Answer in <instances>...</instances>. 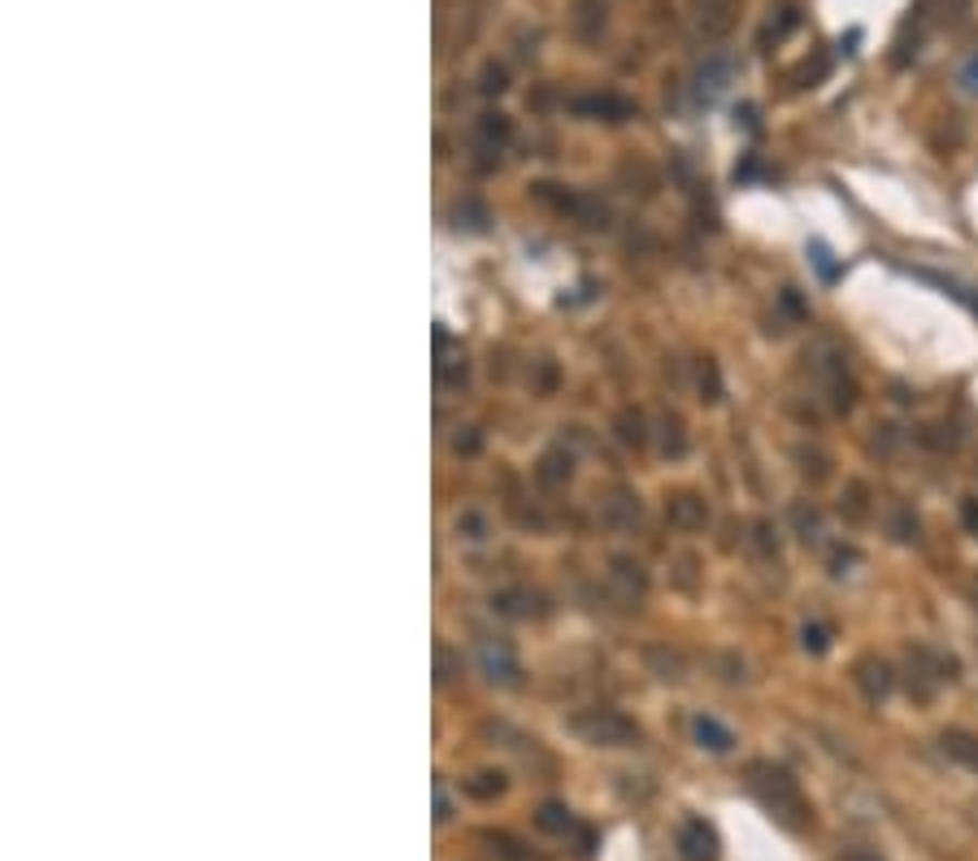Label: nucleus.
<instances>
[{
	"mask_svg": "<svg viewBox=\"0 0 978 861\" xmlns=\"http://www.w3.org/2000/svg\"><path fill=\"white\" fill-rule=\"evenodd\" d=\"M656 430H661V452H665V457H682V452H687V430H682L678 413H665V417L656 422Z\"/></svg>",
	"mask_w": 978,
	"mask_h": 861,
	"instance_id": "22",
	"label": "nucleus"
},
{
	"mask_svg": "<svg viewBox=\"0 0 978 861\" xmlns=\"http://www.w3.org/2000/svg\"><path fill=\"white\" fill-rule=\"evenodd\" d=\"M435 818H439V822H448V818H452V804H448V791H443V783H439V778H435Z\"/></svg>",
	"mask_w": 978,
	"mask_h": 861,
	"instance_id": "34",
	"label": "nucleus"
},
{
	"mask_svg": "<svg viewBox=\"0 0 978 861\" xmlns=\"http://www.w3.org/2000/svg\"><path fill=\"white\" fill-rule=\"evenodd\" d=\"M695 378H700V391H704V400H717V396H722V378H717V365H713L709 357H700V365H695Z\"/></svg>",
	"mask_w": 978,
	"mask_h": 861,
	"instance_id": "28",
	"label": "nucleus"
},
{
	"mask_svg": "<svg viewBox=\"0 0 978 861\" xmlns=\"http://www.w3.org/2000/svg\"><path fill=\"white\" fill-rule=\"evenodd\" d=\"M795 26H800V9H795L791 0H782V4H774V9H769V17H765V26H761L756 43H761V48H774V43H782Z\"/></svg>",
	"mask_w": 978,
	"mask_h": 861,
	"instance_id": "13",
	"label": "nucleus"
},
{
	"mask_svg": "<svg viewBox=\"0 0 978 861\" xmlns=\"http://www.w3.org/2000/svg\"><path fill=\"white\" fill-rule=\"evenodd\" d=\"M509 135H513V122H509L504 113H482V117H478V144H482L487 152H500V148L509 144Z\"/></svg>",
	"mask_w": 978,
	"mask_h": 861,
	"instance_id": "19",
	"label": "nucleus"
},
{
	"mask_svg": "<svg viewBox=\"0 0 978 861\" xmlns=\"http://www.w3.org/2000/svg\"><path fill=\"white\" fill-rule=\"evenodd\" d=\"M748 791L756 796V804L787 831H808L813 826V809L800 791V783L791 778V770L774 765V761H752L748 765Z\"/></svg>",
	"mask_w": 978,
	"mask_h": 861,
	"instance_id": "1",
	"label": "nucleus"
},
{
	"mask_svg": "<svg viewBox=\"0 0 978 861\" xmlns=\"http://www.w3.org/2000/svg\"><path fill=\"white\" fill-rule=\"evenodd\" d=\"M691 739H695L700 748H709V752H730V748H735L730 726H722V722L709 718V713H695V718H691Z\"/></svg>",
	"mask_w": 978,
	"mask_h": 861,
	"instance_id": "16",
	"label": "nucleus"
},
{
	"mask_svg": "<svg viewBox=\"0 0 978 861\" xmlns=\"http://www.w3.org/2000/svg\"><path fill=\"white\" fill-rule=\"evenodd\" d=\"M852 678H856V687L865 691V700H887L891 696V683H895V674H891V665L882 661V657H861L856 665H852Z\"/></svg>",
	"mask_w": 978,
	"mask_h": 861,
	"instance_id": "11",
	"label": "nucleus"
},
{
	"mask_svg": "<svg viewBox=\"0 0 978 861\" xmlns=\"http://www.w3.org/2000/svg\"><path fill=\"white\" fill-rule=\"evenodd\" d=\"M474 657H478V670L487 674V683H496V687H517L522 683V661H517V652H513L509 639L482 635L478 648H474Z\"/></svg>",
	"mask_w": 978,
	"mask_h": 861,
	"instance_id": "5",
	"label": "nucleus"
},
{
	"mask_svg": "<svg viewBox=\"0 0 978 861\" xmlns=\"http://www.w3.org/2000/svg\"><path fill=\"white\" fill-rule=\"evenodd\" d=\"M574 735L582 744H595V748H626V744H639V726L617 713V709H582L569 718Z\"/></svg>",
	"mask_w": 978,
	"mask_h": 861,
	"instance_id": "2",
	"label": "nucleus"
},
{
	"mask_svg": "<svg viewBox=\"0 0 978 861\" xmlns=\"http://www.w3.org/2000/svg\"><path fill=\"white\" fill-rule=\"evenodd\" d=\"M535 822H539L548 835H556V839H578V852H582V857L591 852V831H582L565 804H552V800H548V804H539Z\"/></svg>",
	"mask_w": 978,
	"mask_h": 861,
	"instance_id": "9",
	"label": "nucleus"
},
{
	"mask_svg": "<svg viewBox=\"0 0 978 861\" xmlns=\"http://www.w3.org/2000/svg\"><path fill=\"white\" fill-rule=\"evenodd\" d=\"M956 78H961V87H965V91H974V96H978V52L961 65V74H956Z\"/></svg>",
	"mask_w": 978,
	"mask_h": 861,
	"instance_id": "31",
	"label": "nucleus"
},
{
	"mask_svg": "<svg viewBox=\"0 0 978 861\" xmlns=\"http://www.w3.org/2000/svg\"><path fill=\"white\" fill-rule=\"evenodd\" d=\"M617 439H622L626 448H643V444H648V422H643V413L622 409V413H617Z\"/></svg>",
	"mask_w": 978,
	"mask_h": 861,
	"instance_id": "21",
	"label": "nucleus"
},
{
	"mask_svg": "<svg viewBox=\"0 0 978 861\" xmlns=\"http://www.w3.org/2000/svg\"><path fill=\"white\" fill-rule=\"evenodd\" d=\"M600 513H604V522H609V526L626 531V526H635V522H639V500H635L626 487H613V491L604 496Z\"/></svg>",
	"mask_w": 978,
	"mask_h": 861,
	"instance_id": "17",
	"label": "nucleus"
},
{
	"mask_svg": "<svg viewBox=\"0 0 978 861\" xmlns=\"http://www.w3.org/2000/svg\"><path fill=\"white\" fill-rule=\"evenodd\" d=\"M674 844H678V857H682V861H717V857H722L717 831H713V822H704V818H682Z\"/></svg>",
	"mask_w": 978,
	"mask_h": 861,
	"instance_id": "6",
	"label": "nucleus"
},
{
	"mask_svg": "<svg viewBox=\"0 0 978 861\" xmlns=\"http://www.w3.org/2000/svg\"><path fill=\"white\" fill-rule=\"evenodd\" d=\"M739 4L743 0H691V17H695V30L704 39H722L735 30L739 22Z\"/></svg>",
	"mask_w": 978,
	"mask_h": 861,
	"instance_id": "7",
	"label": "nucleus"
},
{
	"mask_svg": "<svg viewBox=\"0 0 978 861\" xmlns=\"http://www.w3.org/2000/svg\"><path fill=\"white\" fill-rule=\"evenodd\" d=\"M839 861H882L878 852H869V848H843V857Z\"/></svg>",
	"mask_w": 978,
	"mask_h": 861,
	"instance_id": "35",
	"label": "nucleus"
},
{
	"mask_svg": "<svg viewBox=\"0 0 978 861\" xmlns=\"http://www.w3.org/2000/svg\"><path fill=\"white\" fill-rule=\"evenodd\" d=\"M665 517H669V526H678V531H700V526L709 522V504H704V496H695V491H678V496L665 500Z\"/></svg>",
	"mask_w": 978,
	"mask_h": 861,
	"instance_id": "12",
	"label": "nucleus"
},
{
	"mask_svg": "<svg viewBox=\"0 0 978 861\" xmlns=\"http://www.w3.org/2000/svg\"><path fill=\"white\" fill-rule=\"evenodd\" d=\"M800 639H804V648H808V652H826V648H830V631H826L822 622H804Z\"/></svg>",
	"mask_w": 978,
	"mask_h": 861,
	"instance_id": "29",
	"label": "nucleus"
},
{
	"mask_svg": "<svg viewBox=\"0 0 978 861\" xmlns=\"http://www.w3.org/2000/svg\"><path fill=\"white\" fill-rule=\"evenodd\" d=\"M808 252H813V265H817V270H822V278H835V261H830V252H826V248H822V244H813V248H808Z\"/></svg>",
	"mask_w": 978,
	"mask_h": 861,
	"instance_id": "32",
	"label": "nucleus"
},
{
	"mask_svg": "<svg viewBox=\"0 0 978 861\" xmlns=\"http://www.w3.org/2000/svg\"><path fill=\"white\" fill-rule=\"evenodd\" d=\"M939 9H943V17H961L969 9V0H939Z\"/></svg>",
	"mask_w": 978,
	"mask_h": 861,
	"instance_id": "36",
	"label": "nucleus"
},
{
	"mask_svg": "<svg viewBox=\"0 0 978 861\" xmlns=\"http://www.w3.org/2000/svg\"><path fill=\"white\" fill-rule=\"evenodd\" d=\"M939 748H943V757H948V761H956V765H965V770H974V774H978V735H974V731L952 726V731H943V735H939Z\"/></svg>",
	"mask_w": 978,
	"mask_h": 861,
	"instance_id": "14",
	"label": "nucleus"
},
{
	"mask_svg": "<svg viewBox=\"0 0 978 861\" xmlns=\"http://www.w3.org/2000/svg\"><path fill=\"white\" fill-rule=\"evenodd\" d=\"M726 87V61H709L704 70H700V83H695V91L709 100V96H717Z\"/></svg>",
	"mask_w": 978,
	"mask_h": 861,
	"instance_id": "26",
	"label": "nucleus"
},
{
	"mask_svg": "<svg viewBox=\"0 0 978 861\" xmlns=\"http://www.w3.org/2000/svg\"><path fill=\"white\" fill-rule=\"evenodd\" d=\"M791 522H795V531H800V539H804V544H822V517H817V509H813V504H804V500H800V504L791 509Z\"/></svg>",
	"mask_w": 978,
	"mask_h": 861,
	"instance_id": "24",
	"label": "nucleus"
},
{
	"mask_svg": "<svg viewBox=\"0 0 978 861\" xmlns=\"http://www.w3.org/2000/svg\"><path fill=\"white\" fill-rule=\"evenodd\" d=\"M609 587H613V596H617L622 604H635V600H643V591H648V574H643L639 561L613 557V561H609Z\"/></svg>",
	"mask_w": 978,
	"mask_h": 861,
	"instance_id": "8",
	"label": "nucleus"
},
{
	"mask_svg": "<svg viewBox=\"0 0 978 861\" xmlns=\"http://www.w3.org/2000/svg\"><path fill=\"white\" fill-rule=\"evenodd\" d=\"M956 678V661L948 657V652H939V648H926V644H917V648H908V696L913 700H930L943 683H952Z\"/></svg>",
	"mask_w": 978,
	"mask_h": 861,
	"instance_id": "3",
	"label": "nucleus"
},
{
	"mask_svg": "<svg viewBox=\"0 0 978 861\" xmlns=\"http://www.w3.org/2000/svg\"><path fill=\"white\" fill-rule=\"evenodd\" d=\"M961 526L978 539V496H965V500H961Z\"/></svg>",
	"mask_w": 978,
	"mask_h": 861,
	"instance_id": "30",
	"label": "nucleus"
},
{
	"mask_svg": "<svg viewBox=\"0 0 978 861\" xmlns=\"http://www.w3.org/2000/svg\"><path fill=\"white\" fill-rule=\"evenodd\" d=\"M574 109H578L582 117H600V122H626V117H635V100H626V96H617V91H591V96H578Z\"/></svg>",
	"mask_w": 978,
	"mask_h": 861,
	"instance_id": "10",
	"label": "nucleus"
},
{
	"mask_svg": "<svg viewBox=\"0 0 978 861\" xmlns=\"http://www.w3.org/2000/svg\"><path fill=\"white\" fill-rule=\"evenodd\" d=\"M496 609L504 617H530V613H539V596L526 591V587H509V591L496 596Z\"/></svg>",
	"mask_w": 978,
	"mask_h": 861,
	"instance_id": "20",
	"label": "nucleus"
},
{
	"mask_svg": "<svg viewBox=\"0 0 978 861\" xmlns=\"http://www.w3.org/2000/svg\"><path fill=\"white\" fill-rule=\"evenodd\" d=\"M756 548L769 557V552H778V539H774V531L765 526V522H756Z\"/></svg>",
	"mask_w": 978,
	"mask_h": 861,
	"instance_id": "33",
	"label": "nucleus"
},
{
	"mask_svg": "<svg viewBox=\"0 0 978 861\" xmlns=\"http://www.w3.org/2000/svg\"><path fill=\"white\" fill-rule=\"evenodd\" d=\"M813 370H817V378H822V391H826L830 409L848 413V409H852V400H856V383H852V374H848L843 357H839L830 344H822V348L813 352Z\"/></svg>",
	"mask_w": 978,
	"mask_h": 861,
	"instance_id": "4",
	"label": "nucleus"
},
{
	"mask_svg": "<svg viewBox=\"0 0 978 861\" xmlns=\"http://www.w3.org/2000/svg\"><path fill=\"white\" fill-rule=\"evenodd\" d=\"M887 531H891V539H900V544H908V539H917V517L908 513V509H900V504H891V513H887Z\"/></svg>",
	"mask_w": 978,
	"mask_h": 861,
	"instance_id": "25",
	"label": "nucleus"
},
{
	"mask_svg": "<svg viewBox=\"0 0 978 861\" xmlns=\"http://www.w3.org/2000/svg\"><path fill=\"white\" fill-rule=\"evenodd\" d=\"M869 491H865V483H848L843 487V500H839V513L848 517V522H865L869 517V500H865Z\"/></svg>",
	"mask_w": 978,
	"mask_h": 861,
	"instance_id": "23",
	"label": "nucleus"
},
{
	"mask_svg": "<svg viewBox=\"0 0 978 861\" xmlns=\"http://www.w3.org/2000/svg\"><path fill=\"white\" fill-rule=\"evenodd\" d=\"M569 26H574V35L582 43L600 39V30H604V0H574L569 4Z\"/></svg>",
	"mask_w": 978,
	"mask_h": 861,
	"instance_id": "15",
	"label": "nucleus"
},
{
	"mask_svg": "<svg viewBox=\"0 0 978 861\" xmlns=\"http://www.w3.org/2000/svg\"><path fill=\"white\" fill-rule=\"evenodd\" d=\"M539 483H548V487H561L569 474H574V457L565 452V448H548L543 457H539Z\"/></svg>",
	"mask_w": 978,
	"mask_h": 861,
	"instance_id": "18",
	"label": "nucleus"
},
{
	"mask_svg": "<svg viewBox=\"0 0 978 861\" xmlns=\"http://www.w3.org/2000/svg\"><path fill=\"white\" fill-rule=\"evenodd\" d=\"M469 796H478V800H491V796H500L504 791V774H491V770H482V774H474L469 783Z\"/></svg>",
	"mask_w": 978,
	"mask_h": 861,
	"instance_id": "27",
	"label": "nucleus"
}]
</instances>
